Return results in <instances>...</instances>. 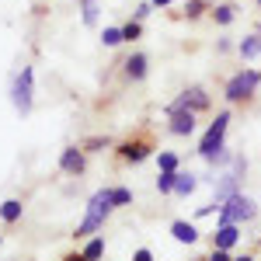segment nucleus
Here are the masks:
<instances>
[{
    "instance_id": "f257e3e1",
    "label": "nucleus",
    "mask_w": 261,
    "mask_h": 261,
    "mask_svg": "<svg viewBox=\"0 0 261 261\" xmlns=\"http://www.w3.org/2000/svg\"><path fill=\"white\" fill-rule=\"evenodd\" d=\"M112 209H115V205H112V188H101V192H94V195H91V202H87V216H84V223L77 226V237L98 233L101 223H105V216H108Z\"/></svg>"
},
{
    "instance_id": "f03ea898",
    "label": "nucleus",
    "mask_w": 261,
    "mask_h": 261,
    "mask_svg": "<svg viewBox=\"0 0 261 261\" xmlns=\"http://www.w3.org/2000/svg\"><path fill=\"white\" fill-rule=\"evenodd\" d=\"M258 216V205L247 199V195H230V199L223 202V209H220V226H241V223L247 220H254Z\"/></svg>"
},
{
    "instance_id": "7ed1b4c3",
    "label": "nucleus",
    "mask_w": 261,
    "mask_h": 261,
    "mask_svg": "<svg viewBox=\"0 0 261 261\" xmlns=\"http://www.w3.org/2000/svg\"><path fill=\"white\" fill-rule=\"evenodd\" d=\"M226 125H230V112H220L216 115V122L209 125V133L202 136L199 143V153H202V161H213L216 153L223 150V136H226Z\"/></svg>"
},
{
    "instance_id": "20e7f679",
    "label": "nucleus",
    "mask_w": 261,
    "mask_h": 261,
    "mask_svg": "<svg viewBox=\"0 0 261 261\" xmlns=\"http://www.w3.org/2000/svg\"><path fill=\"white\" fill-rule=\"evenodd\" d=\"M258 84H261L258 70H241V73H233V77L226 81V98L230 101H247L258 91Z\"/></svg>"
},
{
    "instance_id": "39448f33",
    "label": "nucleus",
    "mask_w": 261,
    "mask_h": 261,
    "mask_svg": "<svg viewBox=\"0 0 261 261\" xmlns=\"http://www.w3.org/2000/svg\"><path fill=\"white\" fill-rule=\"evenodd\" d=\"M205 108H209V94L202 87H188L181 98H174L167 105V115H174V112H205Z\"/></svg>"
},
{
    "instance_id": "423d86ee",
    "label": "nucleus",
    "mask_w": 261,
    "mask_h": 261,
    "mask_svg": "<svg viewBox=\"0 0 261 261\" xmlns=\"http://www.w3.org/2000/svg\"><path fill=\"white\" fill-rule=\"evenodd\" d=\"M11 101H14V108H18L21 115L32 108V66H24L18 73V81L11 87Z\"/></svg>"
},
{
    "instance_id": "0eeeda50",
    "label": "nucleus",
    "mask_w": 261,
    "mask_h": 261,
    "mask_svg": "<svg viewBox=\"0 0 261 261\" xmlns=\"http://www.w3.org/2000/svg\"><path fill=\"white\" fill-rule=\"evenodd\" d=\"M171 133L174 136H192L195 133V112H174L171 115Z\"/></svg>"
},
{
    "instance_id": "6e6552de",
    "label": "nucleus",
    "mask_w": 261,
    "mask_h": 261,
    "mask_svg": "<svg viewBox=\"0 0 261 261\" xmlns=\"http://www.w3.org/2000/svg\"><path fill=\"white\" fill-rule=\"evenodd\" d=\"M171 233H174V241H181V244H195V241H199V230H195V223H185V220L171 223Z\"/></svg>"
},
{
    "instance_id": "1a4fd4ad",
    "label": "nucleus",
    "mask_w": 261,
    "mask_h": 261,
    "mask_svg": "<svg viewBox=\"0 0 261 261\" xmlns=\"http://www.w3.org/2000/svg\"><path fill=\"white\" fill-rule=\"evenodd\" d=\"M237 241H241V226H220V230H216V247H220V251L237 247Z\"/></svg>"
},
{
    "instance_id": "9d476101",
    "label": "nucleus",
    "mask_w": 261,
    "mask_h": 261,
    "mask_svg": "<svg viewBox=\"0 0 261 261\" xmlns=\"http://www.w3.org/2000/svg\"><path fill=\"white\" fill-rule=\"evenodd\" d=\"M63 171H70V174H81L84 171V157H81V150L77 146H70V150H63Z\"/></svg>"
},
{
    "instance_id": "9b49d317",
    "label": "nucleus",
    "mask_w": 261,
    "mask_h": 261,
    "mask_svg": "<svg viewBox=\"0 0 261 261\" xmlns=\"http://www.w3.org/2000/svg\"><path fill=\"white\" fill-rule=\"evenodd\" d=\"M125 73H129L133 81H143V77H146V56H143V53L129 56V60H125Z\"/></svg>"
},
{
    "instance_id": "f8f14e48",
    "label": "nucleus",
    "mask_w": 261,
    "mask_h": 261,
    "mask_svg": "<svg viewBox=\"0 0 261 261\" xmlns=\"http://www.w3.org/2000/svg\"><path fill=\"white\" fill-rule=\"evenodd\" d=\"M237 49H241V56H244V60H254V56L261 53V35H247V39H244L241 45H237Z\"/></svg>"
},
{
    "instance_id": "ddd939ff",
    "label": "nucleus",
    "mask_w": 261,
    "mask_h": 261,
    "mask_svg": "<svg viewBox=\"0 0 261 261\" xmlns=\"http://www.w3.org/2000/svg\"><path fill=\"white\" fill-rule=\"evenodd\" d=\"M146 153H150V150H146V143H125V146H122V157H125V161H133V164H140Z\"/></svg>"
},
{
    "instance_id": "4468645a",
    "label": "nucleus",
    "mask_w": 261,
    "mask_h": 261,
    "mask_svg": "<svg viewBox=\"0 0 261 261\" xmlns=\"http://www.w3.org/2000/svg\"><path fill=\"white\" fill-rule=\"evenodd\" d=\"M195 185H199L195 174H178V178H174V192H178V195H192Z\"/></svg>"
},
{
    "instance_id": "2eb2a0df",
    "label": "nucleus",
    "mask_w": 261,
    "mask_h": 261,
    "mask_svg": "<svg viewBox=\"0 0 261 261\" xmlns=\"http://www.w3.org/2000/svg\"><path fill=\"white\" fill-rule=\"evenodd\" d=\"M0 216H4L7 223H14V220L21 216V202H14V199H11V202H4V205H0Z\"/></svg>"
},
{
    "instance_id": "dca6fc26",
    "label": "nucleus",
    "mask_w": 261,
    "mask_h": 261,
    "mask_svg": "<svg viewBox=\"0 0 261 261\" xmlns=\"http://www.w3.org/2000/svg\"><path fill=\"white\" fill-rule=\"evenodd\" d=\"M101 254H105V244H101V241H91L87 247H84V254H81V258H84V261H98Z\"/></svg>"
},
{
    "instance_id": "f3484780",
    "label": "nucleus",
    "mask_w": 261,
    "mask_h": 261,
    "mask_svg": "<svg viewBox=\"0 0 261 261\" xmlns=\"http://www.w3.org/2000/svg\"><path fill=\"white\" fill-rule=\"evenodd\" d=\"M174 178H178V171H161L157 188H161V192H174Z\"/></svg>"
},
{
    "instance_id": "a211bd4d",
    "label": "nucleus",
    "mask_w": 261,
    "mask_h": 261,
    "mask_svg": "<svg viewBox=\"0 0 261 261\" xmlns=\"http://www.w3.org/2000/svg\"><path fill=\"white\" fill-rule=\"evenodd\" d=\"M213 18L220 21V24H230V21H233V7H230V4H220V7L213 11Z\"/></svg>"
},
{
    "instance_id": "6ab92c4d",
    "label": "nucleus",
    "mask_w": 261,
    "mask_h": 261,
    "mask_svg": "<svg viewBox=\"0 0 261 261\" xmlns=\"http://www.w3.org/2000/svg\"><path fill=\"white\" fill-rule=\"evenodd\" d=\"M101 42H105V45H119V42H125L122 39V28H105V32H101Z\"/></svg>"
},
{
    "instance_id": "aec40b11",
    "label": "nucleus",
    "mask_w": 261,
    "mask_h": 261,
    "mask_svg": "<svg viewBox=\"0 0 261 261\" xmlns=\"http://www.w3.org/2000/svg\"><path fill=\"white\" fill-rule=\"evenodd\" d=\"M129 202H133L129 188H112V205H129Z\"/></svg>"
},
{
    "instance_id": "412c9836",
    "label": "nucleus",
    "mask_w": 261,
    "mask_h": 261,
    "mask_svg": "<svg viewBox=\"0 0 261 261\" xmlns=\"http://www.w3.org/2000/svg\"><path fill=\"white\" fill-rule=\"evenodd\" d=\"M84 21H87V24L98 21V0H84Z\"/></svg>"
},
{
    "instance_id": "4be33fe9",
    "label": "nucleus",
    "mask_w": 261,
    "mask_h": 261,
    "mask_svg": "<svg viewBox=\"0 0 261 261\" xmlns=\"http://www.w3.org/2000/svg\"><path fill=\"white\" fill-rule=\"evenodd\" d=\"M157 164H161V171H178V157L174 153H161Z\"/></svg>"
},
{
    "instance_id": "5701e85b",
    "label": "nucleus",
    "mask_w": 261,
    "mask_h": 261,
    "mask_svg": "<svg viewBox=\"0 0 261 261\" xmlns=\"http://www.w3.org/2000/svg\"><path fill=\"white\" fill-rule=\"evenodd\" d=\"M202 11H205V4H202V0H188V4H185V14H188V18H199Z\"/></svg>"
},
{
    "instance_id": "b1692460",
    "label": "nucleus",
    "mask_w": 261,
    "mask_h": 261,
    "mask_svg": "<svg viewBox=\"0 0 261 261\" xmlns=\"http://www.w3.org/2000/svg\"><path fill=\"white\" fill-rule=\"evenodd\" d=\"M122 39H140V24H136V21H133V24H125V28H122Z\"/></svg>"
},
{
    "instance_id": "393cba45",
    "label": "nucleus",
    "mask_w": 261,
    "mask_h": 261,
    "mask_svg": "<svg viewBox=\"0 0 261 261\" xmlns=\"http://www.w3.org/2000/svg\"><path fill=\"white\" fill-rule=\"evenodd\" d=\"M205 261H233V258H230L226 251H220V247H213V254H209Z\"/></svg>"
},
{
    "instance_id": "a878e982",
    "label": "nucleus",
    "mask_w": 261,
    "mask_h": 261,
    "mask_svg": "<svg viewBox=\"0 0 261 261\" xmlns=\"http://www.w3.org/2000/svg\"><path fill=\"white\" fill-rule=\"evenodd\" d=\"M150 11H153V4H140V7H136V18H146Z\"/></svg>"
},
{
    "instance_id": "bb28decb",
    "label": "nucleus",
    "mask_w": 261,
    "mask_h": 261,
    "mask_svg": "<svg viewBox=\"0 0 261 261\" xmlns=\"http://www.w3.org/2000/svg\"><path fill=\"white\" fill-rule=\"evenodd\" d=\"M133 261H153V254H150V251H136V258Z\"/></svg>"
},
{
    "instance_id": "cd10ccee",
    "label": "nucleus",
    "mask_w": 261,
    "mask_h": 261,
    "mask_svg": "<svg viewBox=\"0 0 261 261\" xmlns=\"http://www.w3.org/2000/svg\"><path fill=\"white\" fill-rule=\"evenodd\" d=\"M150 4H153V7H167L171 0H150Z\"/></svg>"
},
{
    "instance_id": "c85d7f7f",
    "label": "nucleus",
    "mask_w": 261,
    "mask_h": 261,
    "mask_svg": "<svg viewBox=\"0 0 261 261\" xmlns=\"http://www.w3.org/2000/svg\"><path fill=\"white\" fill-rule=\"evenodd\" d=\"M233 261H254V258H251V254H244V258H233Z\"/></svg>"
},
{
    "instance_id": "c756f323",
    "label": "nucleus",
    "mask_w": 261,
    "mask_h": 261,
    "mask_svg": "<svg viewBox=\"0 0 261 261\" xmlns=\"http://www.w3.org/2000/svg\"><path fill=\"white\" fill-rule=\"evenodd\" d=\"M66 261H84V258H66Z\"/></svg>"
},
{
    "instance_id": "7c9ffc66",
    "label": "nucleus",
    "mask_w": 261,
    "mask_h": 261,
    "mask_svg": "<svg viewBox=\"0 0 261 261\" xmlns=\"http://www.w3.org/2000/svg\"><path fill=\"white\" fill-rule=\"evenodd\" d=\"M258 35H261V28H258Z\"/></svg>"
},
{
    "instance_id": "2f4dec72",
    "label": "nucleus",
    "mask_w": 261,
    "mask_h": 261,
    "mask_svg": "<svg viewBox=\"0 0 261 261\" xmlns=\"http://www.w3.org/2000/svg\"><path fill=\"white\" fill-rule=\"evenodd\" d=\"M258 4H261V0H258Z\"/></svg>"
}]
</instances>
